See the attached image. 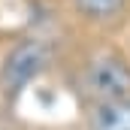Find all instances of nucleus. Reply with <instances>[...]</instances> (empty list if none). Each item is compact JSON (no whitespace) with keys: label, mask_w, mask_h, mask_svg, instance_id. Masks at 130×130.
Segmentation results:
<instances>
[{"label":"nucleus","mask_w":130,"mask_h":130,"mask_svg":"<svg viewBox=\"0 0 130 130\" xmlns=\"http://www.w3.org/2000/svg\"><path fill=\"white\" fill-rule=\"evenodd\" d=\"M45 61H48V52L39 39H24V42L12 45L0 67V88L6 94H18L24 85H30L42 73Z\"/></svg>","instance_id":"nucleus-1"},{"label":"nucleus","mask_w":130,"mask_h":130,"mask_svg":"<svg viewBox=\"0 0 130 130\" xmlns=\"http://www.w3.org/2000/svg\"><path fill=\"white\" fill-rule=\"evenodd\" d=\"M85 88L97 103H124L130 100V67L115 55L97 58L85 73Z\"/></svg>","instance_id":"nucleus-2"},{"label":"nucleus","mask_w":130,"mask_h":130,"mask_svg":"<svg viewBox=\"0 0 130 130\" xmlns=\"http://www.w3.org/2000/svg\"><path fill=\"white\" fill-rule=\"evenodd\" d=\"M91 130H130V100L97 103V109L91 115Z\"/></svg>","instance_id":"nucleus-3"},{"label":"nucleus","mask_w":130,"mask_h":130,"mask_svg":"<svg viewBox=\"0 0 130 130\" xmlns=\"http://www.w3.org/2000/svg\"><path fill=\"white\" fill-rule=\"evenodd\" d=\"M127 0H73L76 12H82L85 18H94V21H106L112 15H118L124 9Z\"/></svg>","instance_id":"nucleus-4"}]
</instances>
